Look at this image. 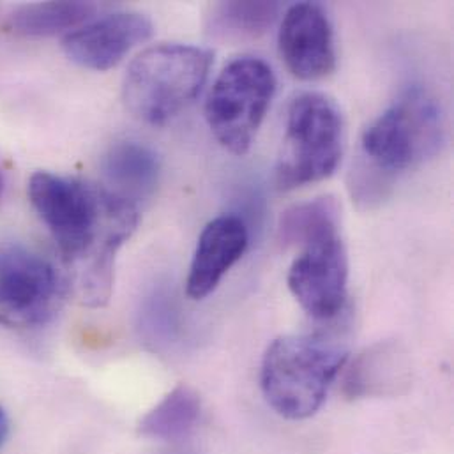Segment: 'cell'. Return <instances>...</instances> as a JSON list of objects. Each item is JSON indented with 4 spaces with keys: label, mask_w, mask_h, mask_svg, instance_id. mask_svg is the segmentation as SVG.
Instances as JSON below:
<instances>
[{
    "label": "cell",
    "mask_w": 454,
    "mask_h": 454,
    "mask_svg": "<svg viewBox=\"0 0 454 454\" xmlns=\"http://www.w3.org/2000/svg\"><path fill=\"white\" fill-rule=\"evenodd\" d=\"M340 228V209L334 199L322 197L304 204H297L283 213L279 220V240L301 246L308 239L327 230Z\"/></svg>",
    "instance_id": "e0dca14e"
},
{
    "label": "cell",
    "mask_w": 454,
    "mask_h": 454,
    "mask_svg": "<svg viewBox=\"0 0 454 454\" xmlns=\"http://www.w3.org/2000/svg\"><path fill=\"white\" fill-rule=\"evenodd\" d=\"M64 294V279L46 256L23 246L0 251V325L41 327L57 315Z\"/></svg>",
    "instance_id": "52a82bcc"
},
{
    "label": "cell",
    "mask_w": 454,
    "mask_h": 454,
    "mask_svg": "<svg viewBox=\"0 0 454 454\" xmlns=\"http://www.w3.org/2000/svg\"><path fill=\"white\" fill-rule=\"evenodd\" d=\"M7 437H9V418L5 411L0 407V450L4 448Z\"/></svg>",
    "instance_id": "d6986e66"
},
{
    "label": "cell",
    "mask_w": 454,
    "mask_h": 454,
    "mask_svg": "<svg viewBox=\"0 0 454 454\" xmlns=\"http://www.w3.org/2000/svg\"><path fill=\"white\" fill-rule=\"evenodd\" d=\"M343 137V115L334 99L322 92L295 96L274 172L278 190L290 192L331 177L341 161Z\"/></svg>",
    "instance_id": "5b68a950"
},
{
    "label": "cell",
    "mask_w": 454,
    "mask_h": 454,
    "mask_svg": "<svg viewBox=\"0 0 454 454\" xmlns=\"http://www.w3.org/2000/svg\"><path fill=\"white\" fill-rule=\"evenodd\" d=\"M411 380V366L395 343H379L361 354L347 375L345 389L352 398L398 395Z\"/></svg>",
    "instance_id": "4fadbf2b"
},
{
    "label": "cell",
    "mask_w": 454,
    "mask_h": 454,
    "mask_svg": "<svg viewBox=\"0 0 454 454\" xmlns=\"http://www.w3.org/2000/svg\"><path fill=\"white\" fill-rule=\"evenodd\" d=\"M105 190L112 195L138 206L149 199L161 177L158 153L138 140H121L108 147L101 160Z\"/></svg>",
    "instance_id": "7c38bea8"
},
{
    "label": "cell",
    "mask_w": 454,
    "mask_h": 454,
    "mask_svg": "<svg viewBox=\"0 0 454 454\" xmlns=\"http://www.w3.org/2000/svg\"><path fill=\"white\" fill-rule=\"evenodd\" d=\"M2 192H4V176H2V170H0V197H2Z\"/></svg>",
    "instance_id": "ffe728a7"
},
{
    "label": "cell",
    "mask_w": 454,
    "mask_h": 454,
    "mask_svg": "<svg viewBox=\"0 0 454 454\" xmlns=\"http://www.w3.org/2000/svg\"><path fill=\"white\" fill-rule=\"evenodd\" d=\"M444 144V117L423 87L407 89L363 133L350 172L352 199L370 209L387 199L396 179L435 156Z\"/></svg>",
    "instance_id": "7a4b0ae2"
},
{
    "label": "cell",
    "mask_w": 454,
    "mask_h": 454,
    "mask_svg": "<svg viewBox=\"0 0 454 454\" xmlns=\"http://www.w3.org/2000/svg\"><path fill=\"white\" fill-rule=\"evenodd\" d=\"M249 242L244 220L235 215H222L202 230L192 260L186 288L188 295L202 301L211 295L228 270L242 258Z\"/></svg>",
    "instance_id": "8fae6325"
},
{
    "label": "cell",
    "mask_w": 454,
    "mask_h": 454,
    "mask_svg": "<svg viewBox=\"0 0 454 454\" xmlns=\"http://www.w3.org/2000/svg\"><path fill=\"white\" fill-rule=\"evenodd\" d=\"M27 193L62 258L80 265L82 302L105 306L112 297L115 254L138 227V206L105 188L51 172H35Z\"/></svg>",
    "instance_id": "6da1fadb"
},
{
    "label": "cell",
    "mask_w": 454,
    "mask_h": 454,
    "mask_svg": "<svg viewBox=\"0 0 454 454\" xmlns=\"http://www.w3.org/2000/svg\"><path fill=\"white\" fill-rule=\"evenodd\" d=\"M98 12L94 2H37L14 9L5 23V32L16 37H51L90 21Z\"/></svg>",
    "instance_id": "5bb4252c"
},
{
    "label": "cell",
    "mask_w": 454,
    "mask_h": 454,
    "mask_svg": "<svg viewBox=\"0 0 454 454\" xmlns=\"http://www.w3.org/2000/svg\"><path fill=\"white\" fill-rule=\"evenodd\" d=\"M153 21L142 12H114L87 21L62 39L66 57L80 67L108 71L135 46L151 39Z\"/></svg>",
    "instance_id": "30bf717a"
},
{
    "label": "cell",
    "mask_w": 454,
    "mask_h": 454,
    "mask_svg": "<svg viewBox=\"0 0 454 454\" xmlns=\"http://www.w3.org/2000/svg\"><path fill=\"white\" fill-rule=\"evenodd\" d=\"M276 2H222L213 5L209 28L220 37H254L263 34L276 20Z\"/></svg>",
    "instance_id": "2e32d148"
},
{
    "label": "cell",
    "mask_w": 454,
    "mask_h": 454,
    "mask_svg": "<svg viewBox=\"0 0 454 454\" xmlns=\"http://www.w3.org/2000/svg\"><path fill=\"white\" fill-rule=\"evenodd\" d=\"M200 416V396L190 386L181 384L145 414L140 421V434L153 441H179L199 425Z\"/></svg>",
    "instance_id": "9a60e30c"
},
{
    "label": "cell",
    "mask_w": 454,
    "mask_h": 454,
    "mask_svg": "<svg viewBox=\"0 0 454 454\" xmlns=\"http://www.w3.org/2000/svg\"><path fill=\"white\" fill-rule=\"evenodd\" d=\"M348 352L331 340L286 334L274 340L262 359L260 387L270 409L290 421L317 414L345 366Z\"/></svg>",
    "instance_id": "3957f363"
},
{
    "label": "cell",
    "mask_w": 454,
    "mask_h": 454,
    "mask_svg": "<svg viewBox=\"0 0 454 454\" xmlns=\"http://www.w3.org/2000/svg\"><path fill=\"white\" fill-rule=\"evenodd\" d=\"M274 92L276 76L258 57H239L223 67L209 92L206 119L228 153L242 156L249 151Z\"/></svg>",
    "instance_id": "8992f818"
},
{
    "label": "cell",
    "mask_w": 454,
    "mask_h": 454,
    "mask_svg": "<svg viewBox=\"0 0 454 454\" xmlns=\"http://www.w3.org/2000/svg\"><path fill=\"white\" fill-rule=\"evenodd\" d=\"M301 246L302 253L288 270V288L313 318H334L345 306L348 279V260L340 228L318 233Z\"/></svg>",
    "instance_id": "ba28073f"
},
{
    "label": "cell",
    "mask_w": 454,
    "mask_h": 454,
    "mask_svg": "<svg viewBox=\"0 0 454 454\" xmlns=\"http://www.w3.org/2000/svg\"><path fill=\"white\" fill-rule=\"evenodd\" d=\"M142 329L153 343H170L177 331V311L172 297L156 292L144 306Z\"/></svg>",
    "instance_id": "ac0fdd59"
},
{
    "label": "cell",
    "mask_w": 454,
    "mask_h": 454,
    "mask_svg": "<svg viewBox=\"0 0 454 454\" xmlns=\"http://www.w3.org/2000/svg\"><path fill=\"white\" fill-rule=\"evenodd\" d=\"M278 44L288 71L299 80H322L336 69L333 25L315 2L295 4L285 12Z\"/></svg>",
    "instance_id": "9c48e42d"
},
{
    "label": "cell",
    "mask_w": 454,
    "mask_h": 454,
    "mask_svg": "<svg viewBox=\"0 0 454 454\" xmlns=\"http://www.w3.org/2000/svg\"><path fill=\"white\" fill-rule=\"evenodd\" d=\"M213 53L206 48L161 43L129 64L122 83L126 108L140 121L163 126L186 110L209 78Z\"/></svg>",
    "instance_id": "277c9868"
}]
</instances>
